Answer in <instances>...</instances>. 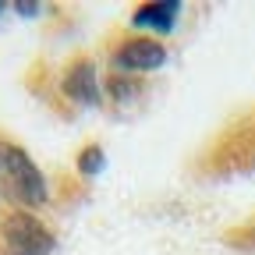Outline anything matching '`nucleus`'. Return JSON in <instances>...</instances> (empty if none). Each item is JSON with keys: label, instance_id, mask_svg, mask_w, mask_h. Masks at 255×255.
<instances>
[{"label": "nucleus", "instance_id": "obj_7", "mask_svg": "<svg viewBox=\"0 0 255 255\" xmlns=\"http://www.w3.org/2000/svg\"><path fill=\"white\" fill-rule=\"evenodd\" d=\"M43 7L39 4H32V0H18V4H14V14H21V18H36Z\"/></svg>", "mask_w": 255, "mask_h": 255}, {"label": "nucleus", "instance_id": "obj_2", "mask_svg": "<svg viewBox=\"0 0 255 255\" xmlns=\"http://www.w3.org/2000/svg\"><path fill=\"white\" fill-rule=\"evenodd\" d=\"M0 238H4L7 255H53L57 252V238L50 234V227L28 209L11 213L0 227Z\"/></svg>", "mask_w": 255, "mask_h": 255}, {"label": "nucleus", "instance_id": "obj_4", "mask_svg": "<svg viewBox=\"0 0 255 255\" xmlns=\"http://www.w3.org/2000/svg\"><path fill=\"white\" fill-rule=\"evenodd\" d=\"M60 85H64V96L75 100L78 107H100L103 103V82H100V75H96L92 60H75Z\"/></svg>", "mask_w": 255, "mask_h": 255}, {"label": "nucleus", "instance_id": "obj_1", "mask_svg": "<svg viewBox=\"0 0 255 255\" xmlns=\"http://www.w3.org/2000/svg\"><path fill=\"white\" fill-rule=\"evenodd\" d=\"M0 191H4L11 202H18L21 209H39L50 199L43 170L36 167V159L14 142H0Z\"/></svg>", "mask_w": 255, "mask_h": 255}, {"label": "nucleus", "instance_id": "obj_5", "mask_svg": "<svg viewBox=\"0 0 255 255\" xmlns=\"http://www.w3.org/2000/svg\"><path fill=\"white\" fill-rule=\"evenodd\" d=\"M177 14H181L177 0H152V4H142L131 14V25L152 28V32H159V36H167V32L174 28V21H177Z\"/></svg>", "mask_w": 255, "mask_h": 255}, {"label": "nucleus", "instance_id": "obj_3", "mask_svg": "<svg viewBox=\"0 0 255 255\" xmlns=\"http://www.w3.org/2000/svg\"><path fill=\"white\" fill-rule=\"evenodd\" d=\"M114 64L128 75H138V71H156L167 64V46L156 43V39H128L117 46Z\"/></svg>", "mask_w": 255, "mask_h": 255}, {"label": "nucleus", "instance_id": "obj_9", "mask_svg": "<svg viewBox=\"0 0 255 255\" xmlns=\"http://www.w3.org/2000/svg\"><path fill=\"white\" fill-rule=\"evenodd\" d=\"M4 11H7V4H4V0H0V14H4Z\"/></svg>", "mask_w": 255, "mask_h": 255}, {"label": "nucleus", "instance_id": "obj_8", "mask_svg": "<svg viewBox=\"0 0 255 255\" xmlns=\"http://www.w3.org/2000/svg\"><path fill=\"white\" fill-rule=\"evenodd\" d=\"M248 245H252V248H255V227H252V238H248Z\"/></svg>", "mask_w": 255, "mask_h": 255}, {"label": "nucleus", "instance_id": "obj_6", "mask_svg": "<svg viewBox=\"0 0 255 255\" xmlns=\"http://www.w3.org/2000/svg\"><path fill=\"white\" fill-rule=\"evenodd\" d=\"M107 167V156H103V149L100 145H89V149H82L78 152V170L85 174V177H96Z\"/></svg>", "mask_w": 255, "mask_h": 255}]
</instances>
